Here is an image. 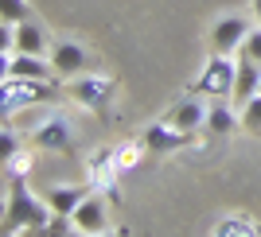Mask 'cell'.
<instances>
[{
    "mask_svg": "<svg viewBox=\"0 0 261 237\" xmlns=\"http://www.w3.org/2000/svg\"><path fill=\"white\" fill-rule=\"evenodd\" d=\"M55 210L47 206V198H35L23 183V175H8L4 171V233H47Z\"/></svg>",
    "mask_w": 261,
    "mask_h": 237,
    "instance_id": "6da1fadb",
    "label": "cell"
},
{
    "mask_svg": "<svg viewBox=\"0 0 261 237\" xmlns=\"http://www.w3.org/2000/svg\"><path fill=\"white\" fill-rule=\"evenodd\" d=\"M4 97H0V105H4V121L20 117L23 109H35V105H47L51 101V82L43 78H4Z\"/></svg>",
    "mask_w": 261,
    "mask_h": 237,
    "instance_id": "7a4b0ae2",
    "label": "cell"
},
{
    "mask_svg": "<svg viewBox=\"0 0 261 237\" xmlns=\"http://www.w3.org/2000/svg\"><path fill=\"white\" fill-rule=\"evenodd\" d=\"M234 74H238V54H211L203 63V74L195 78V94L234 97Z\"/></svg>",
    "mask_w": 261,
    "mask_h": 237,
    "instance_id": "3957f363",
    "label": "cell"
},
{
    "mask_svg": "<svg viewBox=\"0 0 261 237\" xmlns=\"http://www.w3.org/2000/svg\"><path fill=\"white\" fill-rule=\"evenodd\" d=\"M109 90H113V82H109V78L78 74V78H70L66 94H70V101H78L82 109H90V113H101V109L109 105Z\"/></svg>",
    "mask_w": 261,
    "mask_h": 237,
    "instance_id": "277c9868",
    "label": "cell"
},
{
    "mask_svg": "<svg viewBox=\"0 0 261 237\" xmlns=\"http://www.w3.org/2000/svg\"><path fill=\"white\" fill-rule=\"evenodd\" d=\"M86 175H90V187L98 191H109L117 187V175H121V163H117V148H94L86 156Z\"/></svg>",
    "mask_w": 261,
    "mask_h": 237,
    "instance_id": "5b68a950",
    "label": "cell"
},
{
    "mask_svg": "<svg viewBox=\"0 0 261 237\" xmlns=\"http://www.w3.org/2000/svg\"><path fill=\"white\" fill-rule=\"evenodd\" d=\"M246 35H250V20L222 16V20L215 23V32H211V51L215 54H238L242 43H246Z\"/></svg>",
    "mask_w": 261,
    "mask_h": 237,
    "instance_id": "8992f818",
    "label": "cell"
},
{
    "mask_svg": "<svg viewBox=\"0 0 261 237\" xmlns=\"http://www.w3.org/2000/svg\"><path fill=\"white\" fill-rule=\"evenodd\" d=\"M32 148L35 152H66L70 148V121L66 117H43L32 129Z\"/></svg>",
    "mask_w": 261,
    "mask_h": 237,
    "instance_id": "52a82bcc",
    "label": "cell"
},
{
    "mask_svg": "<svg viewBox=\"0 0 261 237\" xmlns=\"http://www.w3.org/2000/svg\"><path fill=\"white\" fill-rule=\"evenodd\" d=\"M51 66H55V78H78L86 70V47L74 43V39H59L51 43Z\"/></svg>",
    "mask_w": 261,
    "mask_h": 237,
    "instance_id": "ba28073f",
    "label": "cell"
},
{
    "mask_svg": "<svg viewBox=\"0 0 261 237\" xmlns=\"http://www.w3.org/2000/svg\"><path fill=\"white\" fill-rule=\"evenodd\" d=\"M4 78H43V82H51L55 66H51L47 54L16 51V54H4Z\"/></svg>",
    "mask_w": 261,
    "mask_h": 237,
    "instance_id": "9c48e42d",
    "label": "cell"
},
{
    "mask_svg": "<svg viewBox=\"0 0 261 237\" xmlns=\"http://www.w3.org/2000/svg\"><path fill=\"white\" fill-rule=\"evenodd\" d=\"M70 218H74V229H78V233H106V229H109L106 198H101V194H94V191L78 202V210H74Z\"/></svg>",
    "mask_w": 261,
    "mask_h": 237,
    "instance_id": "30bf717a",
    "label": "cell"
},
{
    "mask_svg": "<svg viewBox=\"0 0 261 237\" xmlns=\"http://www.w3.org/2000/svg\"><path fill=\"white\" fill-rule=\"evenodd\" d=\"M144 148H148V156H168V152H179L187 144V132H179L172 125V121H160V125H148L144 129Z\"/></svg>",
    "mask_w": 261,
    "mask_h": 237,
    "instance_id": "8fae6325",
    "label": "cell"
},
{
    "mask_svg": "<svg viewBox=\"0 0 261 237\" xmlns=\"http://www.w3.org/2000/svg\"><path fill=\"white\" fill-rule=\"evenodd\" d=\"M90 191H94L90 183H55V187H47L43 198H47V206H51L55 214H66V218H70L78 210V202H82Z\"/></svg>",
    "mask_w": 261,
    "mask_h": 237,
    "instance_id": "7c38bea8",
    "label": "cell"
},
{
    "mask_svg": "<svg viewBox=\"0 0 261 237\" xmlns=\"http://www.w3.org/2000/svg\"><path fill=\"white\" fill-rule=\"evenodd\" d=\"M257 90H261V63H253V58L238 54V74H234V101H238V105H246L250 97H257Z\"/></svg>",
    "mask_w": 261,
    "mask_h": 237,
    "instance_id": "4fadbf2b",
    "label": "cell"
},
{
    "mask_svg": "<svg viewBox=\"0 0 261 237\" xmlns=\"http://www.w3.org/2000/svg\"><path fill=\"white\" fill-rule=\"evenodd\" d=\"M179 132H199V129H207V105L203 101H195V97H187V101H179V105L172 109V117H168Z\"/></svg>",
    "mask_w": 261,
    "mask_h": 237,
    "instance_id": "5bb4252c",
    "label": "cell"
},
{
    "mask_svg": "<svg viewBox=\"0 0 261 237\" xmlns=\"http://www.w3.org/2000/svg\"><path fill=\"white\" fill-rule=\"evenodd\" d=\"M238 125H242V113H234V109L226 105V97H215L207 105V129L215 132V136H230Z\"/></svg>",
    "mask_w": 261,
    "mask_h": 237,
    "instance_id": "9a60e30c",
    "label": "cell"
},
{
    "mask_svg": "<svg viewBox=\"0 0 261 237\" xmlns=\"http://www.w3.org/2000/svg\"><path fill=\"white\" fill-rule=\"evenodd\" d=\"M261 233V222L246 210L238 214H226L222 222H215V237H257Z\"/></svg>",
    "mask_w": 261,
    "mask_h": 237,
    "instance_id": "2e32d148",
    "label": "cell"
},
{
    "mask_svg": "<svg viewBox=\"0 0 261 237\" xmlns=\"http://www.w3.org/2000/svg\"><path fill=\"white\" fill-rule=\"evenodd\" d=\"M47 43H51V35L39 27V23L23 20L16 23V51H28V54H47Z\"/></svg>",
    "mask_w": 261,
    "mask_h": 237,
    "instance_id": "e0dca14e",
    "label": "cell"
},
{
    "mask_svg": "<svg viewBox=\"0 0 261 237\" xmlns=\"http://www.w3.org/2000/svg\"><path fill=\"white\" fill-rule=\"evenodd\" d=\"M144 156H148L144 140H125V144H117V163H121V171H133V167H141Z\"/></svg>",
    "mask_w": 261,
    "mask_h": 237,
    "instance_id": "ac0fdd59",
    "label": "cell"
},
{
    "mask_svg": "<svg viewBox=\"0 0 261 237\" xmlns=\"http://www.w3.org/2000/svg\"><path fill=\"white\" fill-rule=\"evenodd\" d=\"M32 167H35V152H16V156H8V160H4V171L8 175H23V179H28V175H32Z\"/></svg>",
    "mask_w": 261,
    "mask_h": 237,
    "instance_id": "d6986e66",
    "label": "cell"
},
{
    "mask_svg": "<svg viewBox=\"0 0 261 237\" xmlns=\"http://www.w3.org/2000/svg\"><path fill=\"white\" fill-rule=\"evenodd\" d=\"M32 16L28 12V0H0V20L4 23H23Z\"/></svg>",
    "mask_w": 261,
    "mask_h": 237,
    "instance_id": "ffe728a7",
    "label": "cell"
},
{
    "mask_svg": "<svg viewBox=\"0 0 261 237\" xmlns=\"http://www.w3.org/2000/svg\"><path fill=\"white\" fill-rule=\"evenodd\" d=\"M242 129L261 132V94H257V97H250V101L242 105Z\"/></svg>",
    "mask_w": 261,
    "mask_h": 237,
    "instance_id": "44dd1931",
    "label": "cell"
},
{
    "mask_svg": "<svg viewBox=\"0 0 261 237\" xmlns=\"http://www.w3.org/2000/svg\"><path fill=\"white\" fill-rule=\"evenodd\" d=\"M16 152H20V136H16V129L4 121V132H0V160H8Z\"/></svg>",
    "mask_w": 261,
    "mask_h": 237,
    "instance_id": "7402d4cb",
    "label": "cell"
},
{
    "mask_svg": "<svg viewBox=\"0 0 261 237\" xmlns=\"http://www.w3.org/2000/svg\"><path fill=\"white\" fill-rule=\"evenodd\" d=\"M238 54H246V58L261 63V23H257V27H250V35H246V43H242Z\"/></svg>",
    "mask_w": 261,
    "mask_h": 237,
    "instance_id": "603a6c76",
    "label": "cell"
},
{
    "mask_svg": "<svg viewBox=\"0 0 261 237\" xmlns=\"http://www.w3.org/2000/svg\"><path fill=\"white\" fill-rule=\"evenodd\" d=\"M253 20L261 23V0H253Z\"/></svg>",
    "mask_w": 261,
    "mask_h": 237,
    "instance_id": "cb8c5ba5",
    "label": "cell"
},
{
    "mask_svg": "<svg viewBox=\"0 0 261 237\" xmlns=\"http://www.w3.org/2000/svg\"><path fill=\"white\" fill-rule=\"evenodd\" d=\"M257 94H261V90H257Z\"/></svg>",
    "mask_w": 261,
    "mask_h": 237,
    "instance_id": "d4e9b609",
    "label": "cell"
}]
</instances>
